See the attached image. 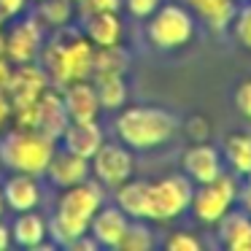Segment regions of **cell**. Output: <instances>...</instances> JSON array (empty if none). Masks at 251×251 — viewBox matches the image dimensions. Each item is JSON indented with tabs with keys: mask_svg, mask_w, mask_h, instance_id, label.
Instances as JSON below:
<instances>
[{
	"mask_svg": "<svg viewBox=\"0 0 251 251\" xmlns=\"http://www.w3.org/2000/svg\"><path fill=\"white\" fill-rule=\"evenodd\" d=\"M92 60L95 46L84 33L73 30L71 25L62 30H54L49 41H44L38 62L44 65L51 87H65L78 78H92Z\"/></svg>",
	"mask_w": 251,
	"mask_h": 251,
	"instance_id": "obj_1",
	"label": "cell"
},
{
	"mask_svg": "<svg viewBox=\"0 0 251 251\" xmlns=\"http://www.w3.org/2000/svg\"><path fill=\"white\" fill-rule=\"evenodd\" d=\"M178 119L159 105H125L114 122V132L132 151H149L173 138Z\"/></svg>",
	"mask_w": 251,
	"mask_h": 251,
	"instance_id": "obj_2",
	"label": "cell"
},
{
	"mask_svg": "<svg viewBox=\"0 0 251 251\" xmlns=\"http://www.w3.org/2000/svg\"><path fill=\"white\" fill-rule=\"evenodd\" d=\"M57 143L30 127H11L0 135V165L8 173L44 176Z\"/></svg>",
	"mask_w": 251,
	"mask_h": 251,
	"instance_id": "obj_3",
	"label": "cell"
},
{
	"mask_svg": "<svg viewBox=\"0 0 251 251\" xmlns=\"http://www.w3.org/2000/svg\"><path fill=\"white\" fill-rule=\"evenodd\" d=\"M146 35L157 49H181L195 35V17L189 14V8L178 3H162L149 17Z\"/></svg>",
	"mask_w": 251,
	"mask_h": 251,
	"instance_id": "obj_4",
	"label": "cell"
},
{
	"mask_svg": "<svg viewBox=\"0 0 251 251\" xmlns=\"http://www.w3.org/2000/svg\"><path fill=\"white\" fill-rule=\"evenodd\" d=\"M44 25L33 17H17L11 19L8 33H3V57L11 65H27V62H38L41 49H44Z\"/></svg>",
	"mask_w": 251,
	"mask_h": 251,
	"instance_id": "obj_5",
	"label": "cell"
},
{
	"mask_svg": "<svg viewBox=\"0 0 251 251\" xmlns=\"http://www.w3.org/2000/svg\"><path fill=\"white\" fill-rule=\"evenodd\" d=\"M235 197H238V186H235V178L227 173H222L219 178L208 181V184H200L195 192H192V213H195L197 222L202 224H216L224 213L232 208Z\"/></svg>",
	"mask_w": 251,
	"mask_h": 251,
	"instance_id": "obj_6",
	"label": "cell"
},
{
	"mask_svg": "<svg viewBox=\"0 0 251 251\" xmlns=\"http://www.w3.org/2000/svg\"><path fill=\"white\" fill-rule=\"evenodd\" d=\"M192 181L186 176H165L151 181V222H170L189 211L192 202Z\"/></svg>",
	"mask_w": 251,
	"mask_h": 251,
	"instance_id": "obj_7",
	"label": "cell"
},
{
	"mask_svg": "<svg viewBox=\"0 0 251 251\" xmlns=\"http://www.w3.org/2000/svg\"><path fill=\"white\" fill-rule=\"evenodd\" d=\"M89 170H92L98 184H103L105 189H116L127 178H132V170H135L132 149L125 146L122 141H116V143L103 141V146L89 159Z\"/></svg>",
	"mask_w": 251,
	"mask_h": 251,
	"instance_id": "obj_8",
	"label": "cell"
},
{
	"mask_svg": "<svg viewBox=\"0 0 251 251\" xmlns=\"http://www.w3.org/2000/svg\"><path fill=\"white\" fill-rule=\"evenodd\" d=\"M49 87H51V81L46 76L44 65L41 62H27V65L11 68V76H8V84L3 92L11 100V111H19V108L33 105Z\"/></svg>",
	"mask_w": 251,
	"mask_h": 251,
	"instance_id": "obj_9",
	"label": "cell"
},
{
	"mask_svg": "<svg viewBox=\"0 0 251 251\" xmlns=\"http://www.w3.org/2000/svg\"><path fill=\"white\" fill-rule=\"evenodd\" d=\"M103 202H105V186L87 178V181H78V184L62 189L60 200H57V211L89 222Z\"/></svg>",
	"mask_w": 251,
	"mask_h": 251,
	"instance_id": "obj_10",
	"label": "cell"
},
{
	"mask_svg": "<svg viewBox=\"0 0 251 251\" xmlns=\"http://www.w3.org/2000/svg\"><path fill=\"white\" fill-rule=\"evenodd\" d=\"M68 122L71 119H68V111H65V103H62L60 89L49 87L33 105V130H38L41 135H46L54 143H60Z\"/></svg>",
	"mask_w": 251,
	"mask_h": 251,
	"instance_id": "obj_11",
	"label": "cell"
},
{
	"mask_svg": "<svg viewBox=\"0 0 251 251\" xmlns=\"http://www.w3.org/2000/svg\"><path fill=\"white\" fill-rule=\"evenodd\" d=\"M0 189H3L6 211H14V213L33 211L44 200V186H41L38 176H30V173H8V178L0 184Z\"/></svg>",
	"mask_w": 251,
	"mask_h": 251,
	"instance_id": "obj_12",
	"label": "cell"
},
{
	"mask_svg": "<svg viewBox=\"0 0 251 251\" xmlns=\"http://www.w3.org/2000/svg\"><path fill=\"white\" fill-rule=\"evenodd\" d=\"M62 103H65L68 119L71 122H89L100 116V100L98 92H95L92 78H78V81H71L65 87H60Z\"/></svg>",
	"mask_w": 251,
	"mask_h": 251,
	"instance_id": "obj_13",
	"label": "cell"
},
{
	"mask_svg": "<svg viewBox=\"0 0 251 251\" xmlns=\"http://www.w3.org/2000/svg\"><path fill=\"white\" fill-rule=\"evenodd\" d=\"M181 165H184V173L192 184H208V181L219 178V176L224 173L219 149L208 146V143H202V141H197L195 146L186 149Z\"/></svg>",
	"mask_w": 251,
	"mask_h": 251,
	"instance_id": "obj_14",
	"label": "cell"
},
{
	"mask_svg": "<svg viewBox=\"0 0 251 251\" xmlns=\"http://www.w3.org/2000/svg\"><path fill=\"white\" fill-rule=\"evenodd\" d=\"M127 224H130V216L119 205H105L103 202L95 211V216L89 219V235L103 249H119V240L125 235Z\"/></svg>",
	"mask_w": 251,
	"mask_h": 251,
	"instance_id": "obj_15",
	"label": "cell"
},
{
	"mask_svg": "<svg viewBox=\"0 0 251 251\" xmlns=\"http://www.w3.org/2000/svg\"><path fill=\"white\" fill-rule=\"evenodd\" d=\"M44 176L57 189H65V186H73L78 181H87L92 176V170H89V159L78 157V154L68 151V149H54Z\"/></svg>",
	"mask_w": 251,
	"mask_h": 251,
	"instance_id": "obj_16",
	"label": "cell"
},
{
	"mask_svg": "<svg viewBox=\"0 0 251 251\" xmlns=\"http://www.w3.org/2000/svg\"><path fill=\"white\" fill-rule=\"evenodd\" d=\"M105 135H103V127L98 125V119H89V122H68L65 132H62L60 143L62 149L78 154L84 159H92L95 151L103 146Z\"/></svg>",
	"mask_w": 251,
	"mask_h": 251,
	"instance_id": "obj_17",
	"label": "cell"
},
{
	"mask_svg": "<svg viewBox=\"0 0 251 251\" xmlns=\"http://www.w3.org/2000/svg\"><path fill=\"white\" fill-rule=\"evenodd\" d=\"M46 240H49V222L38 208L17 213V219L11 222V243L22 249H49Z\"/></svg>",
	"mask_w": 251,
	"mask_h": 251,
	"instance_id": "obj_18",
	"label": "cell"
},
{
	"mask_svg": "<svg viewBox=\"0 0 251 251\" xmlns=\"http://www.w3.org/2000/svg\"><path fill=\"white\" fill-rule=\"evenodd\" d=\"M84 19V30L81 33L92 41L95 49L103 46H119L125 38V25L119 19V11H100V14H89Z\"/></svg>",
	"mask_w": 251,
	"mask_h": 251,
	"instance_id": "obj_19",
	"label": "cell"
},
{
	"mask_svg": "<svg viewBox=\"0 0 251 251\" xmlns=\"http://www.w3.org/2000/svg\"><path fill=\"white\" fill-rule=\"evenodd\" d=\"M116 205L130 219H149L151 216V181L127 178L114 189Z\"/></svg>",
	"mask_w": 251,
	"mask_h": 251,
	"instance_id": "obj_20",
	"label": "cell"
},
{
	"mask_svg": "<svg viewBox=\"0 0 251 251\" xmlns=\"http://www.w3.org/2000/svg\"><path fill=\"white\" fill-rule=\"evenodd\" d=\"M216 224L222 243L229 251H251V216L246 211H227Z\"/></svg>",
	"mask_w": 251,
	"mask_h": 251,
	"instance_id": "obj_21",
	"label": "cell"
},
{
	"mask_svg": "<svg viewBox=\"0 0 251 251\" xmlns=\"http://www.w3.org/2000/svg\"><path fill=\"white\" fill-rule=\"evenodd\" d=\"M95 92H98L100 108L103 111H119L127 105V81L119 73H95L92 76Z\"/></svg>",
	"mask_w": 251,
	"mask_h": 251,
	"instance_id": "obj_22",
	"label": "cell"
},
{
	"mask_svg": "<svg viewBox=\"0 0 251 251\" xmlns=\"http://www.w3.org/2000/svg\"><path fill=\"white\" fill-rule=\"evenodd\" d=\"M76 17V3L73 0H38L35 19L44 25V30H62Z\"/></svg>",
	"mask_w": 251,
	"mask_h": 251,
	"instance_id": "obj_23",
	"label": "cell"
},
{
	"mask_svg": "<svg viewBox=\"0 0 251 251\" xmlns=\"http://www.w3.org/2000/svg\"><path fill=\"white\" fill-rule=\"evenodd\" d=\"M87 232H89V222H84V219L68 216L62 211H54V216L49 219V238L54 246H62V249H68L73 240Z\"/></svg>",
	"mask_w": 251,
	"mask_h": 251,
	"instance_id": "obj_24",
	"label": "cell"
},
{
	"mask_svg": "<svg viewBox=\"0 0 251 251\" xmlns=\"http://www.w3.org/2000/svg\"><path fill=\"white\" fill-rule=\"evenodd\" d=\"M224 157H227L232 173L251 176V135L249 132H232L224 138Z\"/></svg>",
	"mask_w": 251,
	"mask_h": 251,
	"instance_id": "obj_25",
	"label": "cell"
},
{
	"mask_svg": "<svg viewBox=\"0 0 251 251\" xmlns=\"http://www.w3.org/2000/svg\"><path fill=\"white\" fill-rule=\"evenodd\" d=\"M127 68H130V54H127V49H122V44L95 49L92 76L95 73H119V76H125Z\"/></svg>",
	"mask_w": 251,
	"mask_h": 251,
	"instance_id": "obj_26",
	"label": "cell"
},
{
	"mask_svg": "<svg viewBox=\"0 0 251 251\" xmlns=\"http://www.w3.org/2000/svg\"><path fill=\"white\" fill-rule=\"evenodd\" d=\"M189 6L205 19L211 27H224L229 25L235 14V0H189Z\"/></svg>",
	"mask_w": 251,
	"mask_h": 251,
	"instance_id": "obj_27",
	"label": "cell"
},
{
	"mask_svg": "<svg viewBox=\"0 0 251 251\" xmlns=\"http://www.w3.org/2000/svg\"><path fill=\"white\" fill-rule=\"evenodd\" d=\"M154 243L157 240H154V232L146 224V219H130L125 235L119 240V249L122 251H151Z\"/></svg>",
	"mask_w": 251,
	"mask_h": 251,
	"instance_id": "obj_28",
	"label": "cell"
},
{
	"mask_svg": "<svg viewBox=\"0 0 251 251\" xmlns=\"http://www.w3.org/2000/svg\"><path fill=\"white\" fill-rule=\"evenodd\" d=\"M229 22H232L235 38H238L246 49H251V6L238 8V11L232 14V19H229Z\"/></svg>",
	"mask_w": 251,
	"mask_h": 251,
	"instance_id": "obj_29",
	"label": "cell"
},
{
	"mask_svg": "<svg viewBox=\"0 0 251 251\" xmlns=\"http://www.w3.org/2000/svg\"><path fill=\"white\" fill-rule=\"evenodd\" d=\"M200 238L195 232H186V229H176L165 238V249L168 251H200Z\"/></svg>",
	"mask_w": 251,
	"mask_h": 251,
	"instance_id": "obj_30",
	"label": "cell"
},
{
	"mask_svg": "<svg viewBox=\"0 0 251 251\" xmlns=\"http://www.w3.org/2000/svg\"><path fill=\"white\" fill-rule=\"evenodd\" d=\"M159 6H162V0H125L122 3V8H127L132 19H149Z\"/></svg>",
	"mask_w": 251,
	"mask_h": 251,
	"instance_id": "obj_31",
	"label": "cell"
},
{
	"mask_svg": "<svg viewBox=\"0 0 251 251\" xmlns=\"http://www.w3.org/2000/svg\"><path fill=\"white\" fill-rule=\"evenodd\" d=\"M125 0H81L78 3V17H89V14H100V11H119Z\"/></svg>",
	"mask_w": 251,
	"mask_h": 251,
	"instance_id": "obj_32",
	"label": "cell"
},
{
	"mask_svg": "<svg viewBox=\"0 0 251 251\" xmlns=\"http://www.w3.org/2000/svg\"><path fill=\"white\" fill-rule=\"evenodd\" d=\"M235 108H238L246 119H251V78L235 89Z\"/></svg>",
	"mask_w": 251,
	"mask_h": 251,
	"instance_id": "obj_33",
	"label": "cell"
},
{
	"mask_svg": "<svg viewBox=\"0 0 251 251\" xmlns=\"http://www.w3.org/2000/svg\"><path fill=\"white\" fill-rule=\"evenodd\" d=\"M25 8H27V0H0V19L11 22V19L22 17Z\"/></svg>",
	"mask_w": 251,
	"mask_h": 251,
	"instance_id": "obj_34",
	"label": "cell"
},
{
	"mask_svg": "<svg viewBox=\"0 0 251 251\" xmlns=\"http://www.w3.org/2000/svg\"><path fill=\"white\" fill-rule=\"evenodd\" d=\"M98 249H100L98 240H95L89 232H87V235H81V238H76L71 246H68V251H98Z\"/></svg>",
	"mask_w": 251,
	"mask_h": 251,
	"instance_id": "obj_35",
	"label": "cell"
},
{
	"mask_svg": "<svg viewBox=\"0 0 251 251\" xmlns=\"http://www.w3.org/2000/svg\"><path fill=\"white\" fill-rule=\"evenodd\" d=\"M11 100L6 98V92H0V132L8 127V122H11Z\"/></svg>",
	"mask_w": 251,
	"mask_h": 251,
	"instance_id": "obj_36",
	"label": "cell"
},
{
	"mask_svg": "<svg viewBox=\"0 0 251 251\" xmlns=\"http://www.w3.org/2000/svg\"><path fill=\"white\" fill-rule=\"evenodd\" d=\"M11 62L6 60V57L0 54V92H3V89H6V84H8V76H11Z\"/></svg>",
	"mask_w": 251,
	"mask_h": 251,
	"instance_id": "obj_37",
	"label": "cell"
},
{
	"mask_svg": "<svg viewBox=\"0 0 251 251\" xmlns=\"http://www.w3.org/2000/svg\"><path fill=\"white\" fill-rule=\"evenodd\" d=\"M11 246V227L6 222H0V251H6Z\"/></svg>",
	"mask_w": 251,
	"mask_h": 251,
	"instance_id": "obj_38",
	"label": "cell"
},
{
	"mask_svg": "<svg viewBox=\"0 0 251 251\" xmlns=\"http://www.w3.org/2000/svg\"><path fill=\"white\" fill-rule=\"evenodd\" d=\"M246 186H243V195H240V200H243V211L251 216V176H246Z\"/></svg>",
	"mask_w": 251,
	"mask_h": 251,
	"instance_id": "obj_39",
	"label": "cell"
},
{
	"mask_svg": "<svg viewBox=\"0 0 251 251\" xmlns=\"http://www.w3.org/2000/svg\"><path fill=\"white\" fill-rule=\"evenodd\" d=\"M6 213V200H3V189H0V216Z\"/></svg>",
	"mask_w": 251,
	"mask_h": 251,
	"instance_id": "obj_40",
	"label": "cell"
},
{
	"mask_svg": "<svg viewBox=\"0 0 251 251\" xmlns=\"http://www.w3.org/2000/svg\"><path fill=\"white\" fill-rule=\"evenodd\" d=\"M73 3H76V6H78V3H81V0H73Z\"/></svg>",
	"mask_w": 251,
	"mask_h": 251,
	"instance_id": "obj_41",
	"label": "cell"
},
{
	"mask_svg": "<svg viewBox=\"0 0 251 251\" xmlns=\"http://www.w3.org/2000/svg\"><path fill=\"white\" fill-rule=\"evenodd\" d=\"M27 3H30V0H27ZM33 3H38V0H33Z\"/></svg>",
	"mask_w": 251,
	"mask_h": 251,
	"instance_id": "obj_42",
	"label": "cell"
}]
</instances>
